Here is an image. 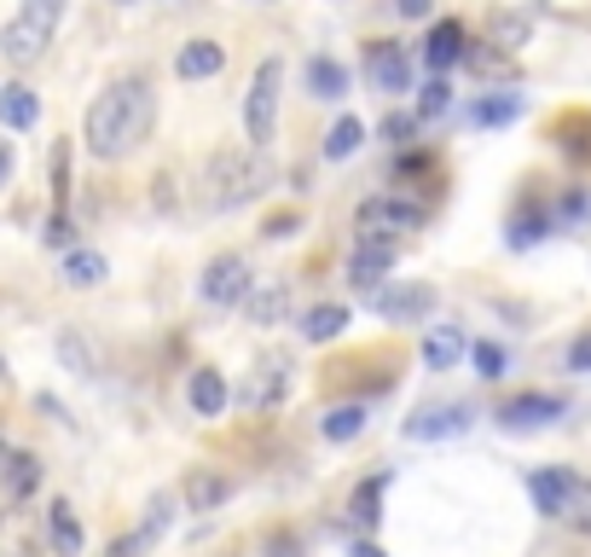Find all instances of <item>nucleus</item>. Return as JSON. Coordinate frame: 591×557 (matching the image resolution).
Segmentation results:
<instances>
[{"label": "nucleus", "instance_id": "f257e3e1", "mask_svg": "<svg viewBox=\"0 0 591 557\" xmlns=\"http://www.w3.org/2000/svg\"><path fill=\"white\" fill-rule=\"evenodd\" d=\"M151 122H157V93H151V82H140V75H128V82H111L88 105L82 140L99 163H116L151 140Z\"/></svg>", "mask_w": 591, "mask_h": 557}, {"label": "nucleus", "instance_id": "f03ea898", "mask_svg": "<svg viewBox=\"0 0 591 557\" xmlns=\"http://www.w3.org/2000/svg\"><path fill=\"white\" fill-rule=\"evenodd\" d=\"M528 488H533V505L551 523L574 528V535H591V476H580V470H533Z\"/></svg>", "mask_w": 591, "mask_h": 557}, {"label": "nucleus", "instance_id": "7ed1b4c3", "mask_svg": "<svg viewBox=\"0 0 591 557\" xmlns=\"http://www.w3.org/2000/svg\"><path fill=\"white\" fill-rule=\"evenodd\" d=\"M267 192V163L262 151H215L210 158V204L215 210H238L249 198Z\"/></svg>", "mask_w": 591, "mask_h": 557}, {"label": "nucleus", "instance_id": "20e7f679", "mask_svg": "<svg viewBox=\"0 0 591 557\" xmlns=\"http://www.w3.org/2000/svg\"><path fill=\"white\" fill-rule=\"evenodd\" d=\"M59 12H64V0H23V12L0 30V53H7V64H35L47 47H53Z\"/></svg>", "mask_w": 591, "mask_h": 557}, {"label": "nucleus", "instance_id": "39448f33", "mask_svg": "<svg viewBox=\"0 0 591 557\" xmlns=\"http://www.w3.org/2000/svg\"><path fill=\"white\" fill-rule=\"evenodd\" d=\"M278 82H285V64H278V59L255 64L249 99H244V134H249V151H267V140H273V129H278Z\"/></svg>", "mask_w": 591, "mask_h": 557}, {"label": "nucleus", "instance_id": "423d86ee", "mask_svg": "<svg viewBox=\"0 0 591 557\" xmlns=\"http://www.w3.org/2000/svg\"><path fill=\"white\" fill-rule=\"evenodd\" d=\"M359 233H377V239H400V233H418V226L429 221V210L424 204H412L406 192H377V198H366L359 204Z\"/></svg>", "mask_w": 591, "mask_h": 557}, {"label": "nucleus", "instance_id": "0eeeda50", "mask_svg": "<svg viewBox=\"0 0 591 557\" xmlns=\"http://www.w3.org/2000/svg\"><path fill=\"white\" fill-rule=\"evenodd\" d=\"M395 256H400V239L359 233V239H354V256H348V285H354V291H377L383 273L395 267Z\"/></svg>", "mask_w": 591, "mask_h": 557}, {"label": "nucleus", "instance_id": "6e6552de", "mask_svg": "<svg viewBox=\"0 0 591 557\" xmlns=\"http://www.w3.org/2000/svg\"><path fill=\"white\" fill-rule=\"evenodd\" d=\"M249 296V267L244 256H215L203 267V302H221V308H233V302Z\"/></svg>", "mask_w": 591, "mask_h": 557}, {"label": "nucleus", "instance_id": "1a4fd4ad", "mask_svg": "<svg viewBox=\"0 0 591 557\" xmlns=\"http://www.w3.org/2000/svg\"><path fill=\"white\" fill-rule=\"evenodd\" d=\"M180 499H186V512H221L233 499V476H221L215 465H192L180 483Z\"/></svg>", "mask_w": 591, "mask_h": 557}, {"label": "nucleus", "instance_id": "9d476101", "mask_svg": "<svg viewBox=\"0 0 591 557\" xmlns=\"http://www.w3.org/2000/svg\"><path fill=\"white\" fill-rule=\"evenodd\" d=\"M366 75L383 93H412V64H406V47H395V41H371Z\"/></svg>", "mask_w": 591, "mask_h": 557}, {"label": "nucleus", "instance_id": "9b49d317", "mask_svg": "<svg viewBox=\"0 0 591 557\" xmlns=\"http://www.w3.org/2000/svg\"><path fill=\"white\" fill-rule=\"evenodd\" d=\"M557 418H562V395H546V389L510 395L499 407V424H510V429H539V424H557Z\"/></svg>", "mask_w": 591, "mask_h": 557}, {"label": "nucleus", "instance_id": "f8f14e48", "mask_svg": "<svg viewBox=\"0 0 591 557\" xmlns=\"http://www.w3.org/2000/svg\"><path fill=\"white\" fill-rule=\"evenodd\" d=\"M470 429V407L452 401V407H424L418 418H406V436L412 442H441V436H465Z\"/></svg>", "mask_w": 591, "mask_h": 557}, {"label": "nucleus", "instance_id": "ddd939ff", "mask_svg": "<svg viewBox=\"0 0 591 557\" xmlns=\"http://www.w3.org/2000/svg\"><path fill=\"white\" fill-rule=\"evenodd\" d=\"M465 53H470V41H465V23H458V18H441V23L429 30V41H424V64H429V70L465 64Z\"/></svg>", "mask_w": 591, "mask_h": 557}, {"label": "nucleus", "instance_id": "4468645a", "mask_svg": "<svg viewBox=\"0 0 591 557\" xmlns=\"http://www.w3.org/2000/svg\"><path fill=\"white\" fill-rule=\"evenodd\" d=\"M41 488V459L35 453H7V465H0V499L18 505V499H30Z\"/></svg>", "mask_w": 591, "mask_h": 557}, {"label": "nucleus", "instance_id": "2eb2a0df", "mask_svg": "<svg viewBox=\"0 0 591 557\" xmlns=\"http://www.w3.org/2000/svg\"><path fill=\"white\" fill-rule=\"evenodd\" d=\"M435 308V291L429 285H400V291H383L377 296V314L383 320H424Z\"/></svg>", "mask_w": 591, "mask_h": 557}, {"label": "nucleus", "instance_id": "dca6fc26", "mask_svg": "<svg viewBox=\"0 0 591 557\" xmlns=\"http://www.w3.org/2000/svg\"><path fill=\"white\" fill-rule=\"evenodd\" d=\"M163 528H169V499H151V517L134 528V535H122L105 557H140V551H151V546L163 540Z\"/></svg>", "mask_w": 591, "mask_h": 557}, {"label": "nucleus", "instance_id": "f3484780", "mask_svg": "<svg viewBox=\"0 0 591 557\" xmlns=\"http://www.w3.org/2000/svg\"><path fill=\"white\" fill-rule=\"evenodd\" d=\"M221 64H226V47L221 41H186V47H180V59H174L180 82H203V75H215Z\"/></svg>", "mask_w": 591, "mask_h": 557}, {"label": "nucleus", "instance_id": "a211bd4d", "mask_svg": "<svg viewBox=\"0 0 591 557\" xmlns=\"http://www.w3.org/2000/svg\"><path fill=\"white\" fill-rule=\"evenodd\" d=\"M47 535H53V551L59 557H82V523H75V512L64 499L47 505Z\"/></svg>", "mask_w": 591, "mask_h": 557}, {"label": "nucleus", "instance_id": "6ab92c4d", "mask_svg": "<svg viewBox=\"0 0 591 557\" xmlns=\"http://www.w3.org/2000/svg\"><path fill=\"white\" fill-rule=\"evenodd\" d=\"M35 117H41V99L23 88V82H12V88H0V122H7V129H35Z\"/></svg>", "mask_w": 591, "mask_h": 557}, {"label": "nucleus", "instance_id": "aec40b11", "mask_svg": "<svg viewBox=\"0 0 591 557\" xmlns=\"http://www.w3.org/2000/svg\"><path fill=\"white\" fill-rule=\"evenodd\" d=\"M186 401H192V413L221 418V407H226V384H221V372L197 366V372H192V384H186Z\"/></svg>", "mask_w": 591, "mask_h": 557}, {"label": "nucleus", "instance_id": "412c9836", "mask_svg": "<svg viewBox=\"0 0 591 557\" xmlns=\"http://www.w3.org/2000/svg\"><path fill=\"white\" fill-rule=\"evenodd\" d=\"M458 354H465V332H458V325H435L429 343H424V366L429 372H452Z\"/></svg>", "mask_w": 591, "mask_h": 557}, {"label": "nucleus", "instance_id": "4be33fe9", "mask_svg": "<svg viewBox=\"0 0 591 557\" xmlns=\"http://www.w3.org/2000/svg\"><path fill=\"white\" fill-rule=\"evenodd\" d=\"M343 325H348V308H343V302H319V308H307L302 337H307V343H330V337H343Z\"/></svg>", "mask_w": 591, "mask_h": 557}, {"label": "nucleus", "instance_id": "5701e85b", "mask_svg": "<svg viewBox=\"0 0 591 557\" xmlns=\"http://www.w3.org/2000/svg\"><path fill=\"white\" fill-rule=\"evenodd\" d=\"M307 93L314 99H343L348 93V70L337 59H307Z\"/></svg>", "mask_w": 591, "mask_h": 557}, {"label": "nucleus", "instance_id": "b1692460", "mask_svg": "<svg viewBox=\"0 0 591 557\" xmlns=\"http://www.w3.org/2000/svg\"><path fill=\"white\" fill-rule=\"evenodd\" d=\"M285 372H291L285 361H267L262 372H255V377H249V389H244L249 407H273V401L285 395Z\"/></svg>", "mask_w": 591, "mask_h": 557}, {"label": "nucleus", "instance_id": "393cba45", "mask_svg": "<svg viewBox=\"0 0 591 557\" xmlns=\"http://www.w3.org/2000/svg\"><path fill=\"white\" fill-rule=\"evenodd\" d=\"M359 140H366V122H359V117H337V122H330V134H325V158H330V163L354 158Z\"/></svg>", "mask_w": 591, "mask_h": 557}, {"label": "nucleus", "instance_id": "a878e982", "mask_svg": "<svg viewBox=\"0 0 591 557\" xmlns=\"http://www.w3.org/2000/svg\"><path fill=\"white\" fill-rule=\"evenodd\" d=\"M105 273H111V262L99 256V250H70V256H64V278H70L75 291L99 285V278H105Z\"/></svg>", "mask_w": 591, "mask_h": 557}, {"label": "nucleus", "instance_id": "bb28decb", "mask_svg": "<svg viewBox=\"0 0 591 557\" xmlns=\"http://www.w3.org/2000/svg\"><path fill=\"white\" fill-rule=\"evenodd\" d=\"M487 36H493V47H499V53H517V47H528L533 23H528L522 12H493V23H487Z\"/></svg>", "mask_w": 591, "mask_h": 557}, {"label": "nucleus", "instance_id": "cd10ccee", "mask_svg": "<svg viewBox=\"0 0 591 557\" xmlns=\"http://www.w3.org/2000/svg\"><path fill=\"white\" fill-rule=\"evenodd\" d=\"M244 302H249V320H255V325H278V320H285V314H291V291H285V285L249 291Z\"/></svg>", "mask_w": 591, "mask_h": 557}, {"label": "nucleus", "instance_id": "c85d7f7f", "mask_svg": "<svg viewBox=\"0 0 591 557\" xmlns=\"http://www.w3.org/2000/svg\"><path fill=\"white\" fill-rule=\"evenodd\" d=\"M59 361H64L70 372H82V377H93V372H99V354L88 348V337H82V332H59Z\"/></svg>", "mask_w": 591, "mask_h": 557}, {"label": "nucleus", "instance_id": "c756f323", "mask_svg": "<svg viewBox=\"0 0 591 557\" xmlns=\"http://www.w3.org/2000/svg\"><path fill=\"white\" fill-rule=\"evenodd\" d=\"M359 429H366V401H348V407H337V413L325 418V436L330 442H354Z\"/></svg>", "mask_w": 591, "mask_h": 557}, {"label": "nucleus", "instance_id": "7c9ffc66", "mask_svg": "<svg viewBox=\"0 0 591 557\" xmlns=\"http://www.w3.org/2000/svg\"><path fill=\"white\" fill-rule=\"evenodd\" d=\"M546 226H551V215H546V210H539V204H522L517 215H510V244L522 250V244H533L539 233H546Z\"/></svg>", "mask_w": 591, "mask_h": 557}, {"label": "nucleus", "instance_id": "2f4dec72", "mask_svg": "<svg viewBox=\"0 0 591 557\" xmlns=\"http://www.w3.org/2000/svg\"><path fill=\"white\" fill-rule=\"evenodd\" d=\"M377 505H383V476H371V483L354 488V523L359 528H377V517H383Z\"/></svg>", "mask_w": 591, "mask_h": 557}, {"label": "nucleus", "instance_id": "473e14b6", "mask_svg": "<svg viewBox=\"0 0 591 557\" xmlns=\"http://www.w3.org/2000/svg\"><path fill=\"white\" fill-rule=\"evenodd\" d=\"M517 111H522V99H517V93H493V99H481V105H476V122L499 129V122H510Z\"/></svg>", "mask_w": 591, "mask_h": 557}, {"label": "nucleus", "instance_id": "72a5a7b5", "mask_svg": "<svg viewBox=\"0 0 591 557\" xmlns=\"http://www.w3.org/2000/svg\"><path fill=\"white\" fill-rule=\"evenodd\" d=\"M470 354H476V372H481V377H505V366H510V354H505L499 343H476Z\"/></svg>", "mask_w": 591, "mask_h": 557}, {"label": "nucleus", "instance_id": "f704fd0d", "mask_svg": "<svg viewBox=\"0 0 591 557\" xmlns=\"http://www.w3.org/2000/svg\"><path fill=\"white\" fill-rule=\"evenodd\" d=\"M481 75H505L510 70V53H493V47H476V53H465Z\"/></svg>", "mask_w": 591, "mask_h": 557}, {"label": "nucleus", "instance_id": "c9c22d12", "mask_svg": "<svg viewBox=\"0 0 591 557\" xmlns=\"http://www.w3.org/2000/svg\"><path fill=\"white\" fill-rule=\"evenodd\" d=\"M53 198H59V215H64V198H70V151H53Z\"/></svg>", "mask_w": 591, "mask_h": 557}, {"label": "nucleus", "instance_id": "e433bc0d", "mask_svg": "<svg viewBox=\"0 0 591 557\" xmlns=\"http://www.w3.org/2000/svg\"><path fill=\"white\" fill-rule=\"evenodd\" d=\"M418 105H424V117H441V111L452 105V88H447V82H429V88H424V99H418Z\"/></svg>", "mask_w": 591, "mask_h": 557}, {"label": "nucleus", "instance_id": "4c0bfd02", "mask_svg": "<svg viewBox=\"0 0 591 557\" xmlns=\"http://www.w3.org/2000/svg\"><path fill=\"white\" fill-rule=\"evenodd\" d=\"M383 134H389L395 145H412L418 140V117H389V122H383Z\"/></svg>", "mask_w": 591, "mask_h": 557}, {"label": "nucleus", "instance_id": "58836bf2", "mask_svg": "<svg viewBox=\"0 0 591 557\" xmlns=\"http://www.w3.org/2000/svg\"><path fill=\"white\" fill-rule=\"evenodd\" d=\"M267 557H302V540L291 535V528H273V535H267Z\"/></svg>", "mask_w": 591, "mask_h": 557}, {"label": "nucleus", "instance_id": "ea45409f", "mask_svg": "<svg viewBox=\"0 0 591 557\" xmlns=\"http://www.w3.org/2000/svg\"><path fill=\"white\" fill-rule=\"evenodd\" d=\"M70 239H75L70 215H53V221H47V244H70Z\"/></svg>", "mask_w": 591, "mask_h": 557}, {"label": "nucleus", "instance_id": "a19ab883", "mask_svg": "<svg viewBox=\"0 0 591 557\" xmlns=\"http://www.w3.org/2000/svg\"><path fill=\"white\" fill-rule=\"evenodd\" d=\"M569 366H574V372H591V332H585V337H574V348H569Z\"/></svg>", "mask_w": 591, "mask_h": 557}, {"label": "nucleus", "instance_id": "79ce46f5", "mask_svg": "<svg viewBox=\"0 0 591 557\" xmlns=\"http://www.w3.org/2000/svg\"><path fill=\"white\" fill-rule=\"evenodd\" d=\"M296 233V215H273L267 221V239H291Z\"/></svg>", "mask_w": 591, "mask_h": 557}, {"label": "nucleus", "instance_id": "37998d69", "mask_svg": "<svg viewBox=\"0 0 591 557\" xmlns=\"http://www.w3.org/2000/svg\"><path fill=\"white\" fill-rule=\"evenodd\" d=\"M400 18H429V0H395Z\"/></svg>", "mask_w": 591, "mask_h": 557}, {"label": "nucleus", "instance_id": "c03bdc74", "mask_svg": "<svg viewBox=\"0 0 591 557\" xmlns=\"http://www.w3.org/2000/svg\"><path fill=\"white\" fill-rule=\"evenodd\" d=\"M348 557H383V551H377L371 540H354V546H348Z\"/></svg>", "mask_w": 591, "mask_h": 557}, {"label": "nucleus", "instance_id": "a18cd8bd", "mask_svg": "<svg viewBox=\"0 0 591 557\" xmlns=\"http://www.w3.org/2000/svg\"><path fill=\"white\" fill-rule=\"evenodd\" d=\"M7 169H12V158H7V151H0V181H7Z\"/></svg>", "mask_w": 591, "mask_h": 557}, {"label": "nucleus", "instance_id": "49530a36", "mask_svg": "<svg viewBox=\"0 0 591 557\" xmlns=\"http://www.w3.org/2000/svg\"><path fill=\"white\" fill-rule=\"evenodd\" d=\"M169 7H203V0H169Z\"/></svg>", "mask_w": 591, "mask_h": 557}, {"label": "nucleus", "instance_id": "de8ad7c7", "mask_svg": "<svg viewBox=\"0 0 591 557\" xmlns=\"http://www.w3.org/2000/svg\"><path fill=\"white\" fill-rule=\"evenodd\" d=\"M0 465H7V442H0Z\"/></svg>", "mask_w": 591, "mask_h": 557}, {"label": "nucleus", "instance_id": "09e8293b", "mask_svg": "<svg viewBox=\"0 0 591 557\" xmlns=\"http://www.w3.org/2000/svg\"><path fill=\"white\" fill-rule=\"evenodd\" d=\"M0 372H7V361H0Z\"/></svg>", "mask_w": 591, "mask_h": 557}]
</instances>
